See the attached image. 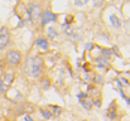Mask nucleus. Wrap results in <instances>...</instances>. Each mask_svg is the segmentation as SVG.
Returning <instances> with one entry per match:
<instances>
[{
    "mask_svg": "<svg viewBox=\"0 0 130 121\" xmlns=\"http://www.w3.org/2000/svg\"><path fill=\"white\" fill-rule=\"evenodd\" d=\"M43 70V59L38 56H32L24 64V73L30 78H38Z\"/></svg>",
    "mask_w": 130,
    "mask_h": 121,
    "instance_id": "f257e3e1",
    "label": "nucleus"
},
{
    "mask_svg": "<svg viewBox=\"0 0 130 121\" xmlns=\"http://www.w3.org/2000/svg\"><path fill=\"white\" fill-rule=\"evenodd\" d=\"M42 13H43V9H42V6H41L39 4H37V3L29 4V6H28V9H27L28 20H30L32 23H38V22H41Z\"/></svg>",
    "mask_w": 130,
    "mask_h": 121,
    "instance_id": "f03ea898",
    "label": "nucleus"
},
{
    "mask_svg": "<svg viewBox=\"0 0 130 121\" xmlns=\"http://www.w3.org/2000/svg\"><path fill=\"white\" fill-rule=\"evenodd\" d=\"M22 61H23V54H22L20 50H18V49L8 50V53H6V62H8V64H10L13 67H17V66H19L22 63Z\"/></svg>",
    "mask_w": 130,
    "mask_h": 121,
    "instance_id": "7ed1b4c3",
    "label": "nucleus"
},
{
    "mask_svg": "<svg viewBox=\"0 0 130 121\" xmlns=\"http://www.w3.org/2000/svg\"><path fill=\"white\" fill-rule=\"evenodd\" d=\"M9 43H10V30L6 27H1L0 28V50L5 49Z\"/></svg>",
    "mask_w": 130,
    "mask_h": 121,
    "instance_id": "20e7f679",
    "label": "nucleus"
},
{
    "mask_svg": "<svg viewBox=\"0 0 130 121\" xmlns=\"http://www.w3.org/2000/svg\"><path fill=\"white\" fill-rule=\"evenodd\" d=\"M56 20H57V14H54L52 10H44L43 13H42V18H41L42 27H45L49 23H53Z\"/></svg>",
    "mask_w": 130,
    "mask_h": 121,
    "instance_id": "39448f33",
    "label": "nucleus"
},
{
    "mask_svg": "<svg viewBox=\"0 0 130 121\" xmlns=\"http://www.w3.org/2000/svg\"><path fill=\"white\" fill-rule=\"evenodd\" d=\"M1 81H3L4 88H9V87L11 86L13 81H14V73H5V75L3 76Z\"/></svg>",
    "mask_w": 130,
    "mask_h": 121,
    "instance_id": "423d86ee",
    "label": "nucleus"
},
{
    "mask_svg": "<svg viewBox=\"0 0 130 121\" xmlns=\"http://www.w3.org/2000/svg\"><path fill=\"white\" fill-rule=\"evenodd\" d=\"M38 48H41L42 50H47L48 48H49V43H48V39L47 38H44V37H42V38H38V39L36 40V43H34Z\"/></svg>",
    "mask_w": 130,
    "mask_h": 121,
    "instance_id": "0eeeda50",
    "label": "nucleus"
},
{
    "mask_svg": "<svg viewBox=\"0 0 130 121\" xmlns=\"http://www.w3.org/2000/svg\"><path fill=\"white\" fill-rule=\"evenodd\" d=\"M57 37H58V32H57L54 28H52V27L47 28V39L53 40V39H56Z\"/></svg>",
    "mask_w": 130,
    "mask_h": 121,
    "instance_id": "6e6552de",
    "label": "nucleus"
},
{
    "mask_svg": "<svg viewBox=\"0 0 130 121\" xmlns=\"http://www.w3.org/2000/svg\"><path fill=\"white\" fill-rule=\"evenodd\" d=\"M80 105H81L86 111H91V110H92V102H91L90 100H87V98H85V100H80Z\"/></svg>",
    "mask_w": 130,
    "mask_h": 121,
    "instance_id": "1a4fd4ad",
    "label": "nucleus"
},
{
    "mask_svg": "<svg viewBox=\"0 0 130 121\" xmlns=\"http://www.w3.org/2000/svg\"><path fill=\"white\" fill-rule=\"evenodd\" d=\"M110 22H111V24H112L115 28H120V27H121V22H120V19H119L116 15H114V14L110 16Z\"/></svg>",
    "mask_w": 130,
    "mask_h": 121,
    "instance_id": "9d476101",
    "label": "nucleus"
},
{
    "mask_svg": "<svg viewBox=\"0 0 130 121\" xmlns=\"http://www.w3.org/2000/svg\"><path fill=\"white\" fill-rule=\"evenodd\" d=\"M41 114H42V116H43L44 120H49V119L52 117V112H51L49 110L42 109V110H41Z\"/></svg>",
    "mask_w": 130,
    "mask_h": 121,
    "instance_id": "9b49d317",
    "label": "nucleus"
},
{
    "mask_svg": "<svg viewBox=\"0 0 130 121\" xmlns=\"http://www.w3.org/2000/svg\"><path fill=\"white\" fill-rule=\"evenodd\" d=\"M62 29H63V32H64L66 34H68V36L73 34V30L71 29V27H70V25H66V24H63V25H62Z\"/></svg>",
    "mask_w": 130,
    "mask_h": 121,
    "instance_id": "f8f14e48",
    "label": "nucleus"
},
{
    "mask_svg": "<svg viewBox=\"0 0 130 121\" xmlns=\"http://www.w3.org/2000/svg\"><path fill=\"white\" fill-rule=\"evenodd\" d=\"M102 54H104L105 58H109V57H111V50L110 49H102Z\"/></svg>",
    "mask_w": 130,
    "mask_h": 121,
    "instance_id": "ddd939ff",
    "label": "nucleus"
},
{
    "mask_svg": "<svg viewBox=\"0 0 130 121\" xmlns=\"http://www.w3.org/2000/svg\"><path fill=\"white\" fill-rule=\"evenodd\" d=\"M104 4V0H93V6L95 8H100Z\"/></svg>",
    "mask_w": 130,
    "mask_h": 121,
    "instance_id": "4468645a",
    "label": "nucleus"
},
{
    "mask_svg": "<svg viewBox=\"0 0 130 121\" xmlns=\"http://www.w3.org/2000/svg\"><path fill=\"white\" fill-rule=\"evenodd\" d=\"M92 102V106L95 105L96 107H101V101L100 100H93V101H91Z\"/></svg>",
    "mask_w": 130,
    "mask_h": 121,
    "instance_id": "2eb2a0df",
    "label": "nucleus"
},
{
    "mask_svg": "<svg viewBox=\"0 0 130 121\" xmlns=\"http://www.w3.org/2000/svg\"><path fill=\"white\" fill-rule=\"evenodd\" d=\"M49 86H51V82H49V80H44V82H43V90L49 88Z\"/></svg>",
    "mask_w": 130,
    "mask_h": 121,
    "instance_id": "dca6fc26",
    "label": "nucleus"
},
{
    "mask_svg": "<svg viewBox=\"0 0 130 121\" xmlns=\"http://www.w3.org/2000/svg\"><path fill=\"white\" fill-rule=\"evenodd\" d=\"M87 0H76L75 1V4L77 5V6H81V5H84V4H86Z\"/></svg>",
    "mask_w": 130,
    "mask_h": 121,
    "instance_id": "f3484780",
    "label": "nucleus"
},
{
    "mask_svg": "<svg viewBox=\"0 0 130 121\" xmlns=\"http://www.w3.org/2000/svg\"><path fill=\"white\" fill-rule=\"evenodd\" d=\"M77 97H78L80 100H85V98H87V93L81 92V93H78V95H77Z\"/></svg>",
    "mask_w": 130,
    "mask_h": 121,
    "instance_id": "a211bd4d",
    "label": "nucleus"
},
{
    "mask_svg": "<svg viewBox=\"0 0 130 121\" xmlns=\"http://www.w3.org/2000/svg\"><path fill=\"white\" fill-rule=\"evenodd\" d=\"M5 88H4V84H3V81H1V78H0V93H4L5 91H4Z\"/></svg>",
    "mask_w": 130,
    "mask_h": 121,
    "instance_id": "6ab92c4d",
    "label": "nucleus"
},
{
    "mask_svg": "<svg viewBox=\"0 0 130 121\" xmlns=\"http://www.w3.org/2000/svg\"><path fill=\"white\" fill-rule=\"evenodd\" d=\"M24 119H25V121H34L33 119H32V117H30V115H28V114L24 116Z\"/></svg>",
    "mask_w": 130,
    "mask_h": 121,
    "instance_id": "aec40b11",
    "label": "nucleus"
}]
</instances>
